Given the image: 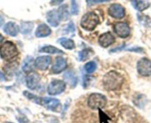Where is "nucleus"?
<instances>
[{
	"label": "nucleus",
	"mask_w": 151,
	"mask_h": 123,
	"mask_svg": "<svg viewBox=\"0 0 151 123\" xmlns=\"http://www.w3.org/2000/svg\"><path fill=\"white\" fill-rule=\"evenodd\" d=\"M123 76L115 70H111L106 73L103 77V86L107 91H115L122 85Z\"/></svg>",
	"instance_id": "obj_1"
},
{
	"label": "nucleus",
	"mask_w": 151,
	"mask_h": 123,
	"mask_svg": "<svg viewBox=\"0 0 151 123\" xmlns=\"http://www.w3.org/2000/svg\"><path fill=\"white\" fill-rule=\"evenodd\" d=\"M30 100L33 101L35 103L42 105L43 107L52 111H58L60 107V102L59 99L55 98L49 97H40L32 94L30 97Z\"/></svg>",
	"instance_id": "obj_2"
},
{
	"label": "nucleus",
	"mask_w": 151,
	"mask_h": 123,
	"mask_svg": "<svg viewBox=\"0 0 151 123\" xmlns=\"http://www.w3.org/2000/svg\"><path fill=\"white\" fill-rule=\"evenodd\" d=\"M99 18L98 15H96L93 12L87 13L82 17L80 22L81 27L88 31L94 30L99 24Z\"/></svg>",
	"instance_id": "obj_3"
},
{
	"label": "nucleus",
	"mask_w": 151,
	"mask_h": 123,
	"mask_svg": "<svg viewBox=\"0 0 151 123\" xmlns=\"http://www.w3.org/2000/svg\"><path fill=\"white\" fill-rule=\"evenodd\" d=\"M19 54L17 46L11 41H6L0 47V56L5 60H11Z\"/></svg>",
	"instance_id": "obj_4"
},
{
	"label": "nucleus",
	"mask_w": 151,
	"mask_h": 123,
	"mask_svg": "<svg viewBox=\"0 0 151 123\" xmlns=\"http://www.w3.org/2000/svg\"><path fill=\"white\" fill-rule=\"evenodd\" d=\"M106 104H107V98L101 94H92L88 97V105L93 110L101 109L105 107Z\"/></svg>",
	"instance_id": "obj_5"
},
{
	"label": "nucleus",
	"mask_w": 151,
	"mask_h": 123,
	"mask_svg": "<svg viewBox=\"0 0 151 123\" xmlns=\"http://www.w3.org/2000/svg\"><path fill=\"white\" fill-rule=\"evenodd\" d=\"M66 88V84L64 81L54 79L51 81L47 87V93L50 96H56L64 92Z\"/></svg>",
	"instance_id": "obj_6"
},
{
	"label": "nucleus",
	"mask_w": 151,
	"mask_h": 123,
	"mask_svg": "<svg viewBox=\"0 0 151 123\" xmlns=\"http://www.w3.org/2000/svg\"><path fill=\"white\" fill-rule=\"evenodd\" d=\"M137 70L141 76H151V61L147 58L141 59L137 63Z\"/></svg>",
	"instance_id": "obj_7"
},
{
	"label": "nucleus",
	"mask_w": 151,
	"mask_h": 123,
	"mask_svg": "<svg viewBox=\"0 0 151 123\" xmlns=\"http://www.w3.org/2000/svg\"><path fill=\"white\" fill-rule=\"evenodd\" d=\"M40 83V76L36 72H29L26 76V85L30 90H36Z\"/></svg>",
	"instance_id": "obj_8"
},
{
	"label": "nucleus",
	"mask_w": 151,
	"mask_h": 123,
	"mask_svg": "<svg viewBox=\"0 0 151 123\" xmlns=\"http://www.w3.org/2000/svg\"><path fill=\"white\" fill-rule=\"evenodd\" d=\"M113 29L116 34L121 38H127L130 33L128 24L125 22H116L113 25Z\"/></svg>",
	"instance_id": "obj_9"
},
{
	"label": "nucleus",
	"mask_w": 151,
	"mask_h": 123,
	"mask_svg": "<svg viewBox=\"0 0 151 123\" xmlns=\"http://www.w3.org/2000/svg\"><path fill=\"white\" fill-rule=\"evenodd\" d=\"M108 14L110 17L115 19H122L124 17V8L119 4H113L108 8Z\"/></svg>",
	"instance_id": "obj_10"
},
{
	"label": "nucleus",
	"mask_w": 151,
	"mask_h": 123,
	"mask_svg": "<svg viewBox=\"0 0 151 123\" xmlns=\"http://www.w3.org/2000/svg\"><path fill=\"white\" fill-rule=\"evenodd\" d=\"M67 68V61L65 58L62 56H58L55 59L53 66L51 68V72L55 74L60 73L65 70Z\"/></svg>",
	"instance_id": "obj_11"
},
{
	"label": "nucleus",
	"mask_w": 151,
	"mask_h": 123,
	"mask_svg": "<svg viewBox=\"0 0 151 123\" xmlns=\"http://www.w3.org/2000/svg\"><path fill=\"white\" fill-rule=\"evenodd\" d=\"M51 63V58L49 56H41L35 59V66L42 70H47Z\"/></svg>",
	"instance_id": "obj_12"
},
{
	"label": "nucleus",
	"mask_w": 151,
	"mask_h": 123,
	"mask_svg": "<svg viewBox=\"0 0 151 123\" xmlns=\"http://www.w3.org/2000/svg\"><path fill=\"white\" fill-rule=\"evenodd\" d=\"M115 42V37L110 32L102 34L99 38V43L103 47H107Z\"/></svg>",
	"instance_id": "obj_13"
},
{
	"label": "nucleus",
	"mask_w": 151,
	"mask_h": 123,
	"mask_svg": "<svg viewBox=\"0 0 151 123\" xmlns=\"http://www.w3.org/2000/svg\"><path fill=\"white\" fill-rule=\"evenodd\" d=\"M46 19H47V22L53 27H57L61 21L59 12L56 10L48 11L46 14Z\"/></svg>",
	"instance_id": "obj_14"
},
{
	"label": "nucleus",
	"mask_w": 151,
	"mask_h": 123,
	"mask_svg": "<svg viewBox=\"0 0 151 123\" xmlns=\"http://www.w3.org/2000/svg\"><path fill=\"white\" fill-rule=\"evenodd\" d=\"M64 79H65V82L69 84L70 86L72 88H75L77 85L78 82V78L76 74L73 70H68L64 74Z\"/></svg>",
	"instance_id": "obj_15"
},
{
	"label": "nucleus",
	"mask_w": 151,
	"mask_h": 123,
	"mask_svg": "<svg viewBox=\"0 0 151 123\" xmlns=\"http://www.w3.org/2000/svg\"><path fill=\"white\" fill-rule=\"evenodd\" d=\"M19 27L16 23L9 22L6 23L4 27V32L8 35L11 36V37H16L19 34Z\"/></svg>",
	"instance_id": "obj_16"
},
{
	"label": "nucleus",
	"mask_w": 151,
	"mask_h": 123,
	"mask_svg": "<svg viewBox=\"0 0 151 123\" xmlns=\"http://www.w3.org/2000/svg\"><path fill=\"white\" fill-rule=\"evenodd\" d=\"M51 34V30L46 24H41L37 27L35 33V35L38 38L48 37Z\"/></svg>",
	"instance_id": "obj_17"
},
{
	"label": "nucleus",
	"mask_w": 151,
	"mask_h": 123,
	"mask_svg": "<svg viewBox=\"0 0 151 123\" xmlns=\"http://www.w3.org/2000/svg\"><path fill=\"white\" fill-rule=\"evenodd\" d=\"M133 8L139 11H143L150 7L149 0H131Z\"/></svg>",
	"instance_id": "obj_18"
},
{
	"label": "nucleus",
	"mask_w": 151,
	"mask_h": 123,
	"mask_svg": "<svg viewBox=\"0 0 151 123\" xmlns=\"http://www.w3.org/2000/svg\"><path fill=\"white\" fill-rule=\"evenodd\" d=\"M35 67V61L32 56H27L22 64V70L24 72H31Z\"/></svg>",
	"instance_id": "obj_19"
},
{
	"label": "nucleus",
	"mask_w": 151,
	"mask_h": 123,
	"mask_svg": "<svg viewBox=\"0 0 151 123\" xmlns=\"http://www.w3.org/2000/svg\"><path fill=\"white\" fill-rule=\"evenodd\" d=\"M59 42L62 47H64L67 50H73L75 48V43L70 39L61 38L59 40Z\"/></svg>",
	"instance_id": "obj_20"
},
{
	"label": "nucleus",
	"mask_w": 151,
	"mask_h": 123,
	"mask_svg": "<svg viewBox=\"0 0 151 123\" xmlns=\"http://www.w3.org/2000/svg\"><path fill=\"white\" fill-rule=\"evenodd\" d=\"M40 52L52 53V54H56V53L62 54V53H63V51H62V50L56 48V47L52 45H46V46H44V47H41V48L40 49Z\"/></svg>",
	"instance_id": "obj_21"
},
{
	"label": "nucleus",
	"mask_w": 151,
	"mask_h": 123,
	"mask_svg": "<svg viewBox=\"0 0 151 123\" xmlns=\"http://www.w3.org/2000/svg\"><path fill=\"white\" fill-rule=\"evenodd\" d=\"M33 23L31 22H23L20 25L21 33L23 34H30L33 28Z\"/></svg>",
	"instance_id": "obj_22"
},
{
	"label": "nucleus",
	"mask_w": 151,
	"mask_h": 123,
	"mask_svg": "<svg viewBox=\"0 0 151 123\" xmlns=\"http://www.w3.org/2000/svg\"><path fill=\"white\" fill-rule=\"evenodd\" d=\"M58 12H59L61 20L66 21L69 19V11H68V7L67 5H64L59 7Z\"/></svg>",
	"instance_id": "obj_23"
},
{
	"label": "nucleus",
	"mask_w": 151,
	"mask_h": 123,
	"mask_svg": "<svg viewBox=\"0 0 151 123\" xmlns=\"http://www.w3.org/2000/svg\"><path fill=\"white\" fill-rule=\"evenodd\" d=\"M93 50L90 48H85L83 49L82 51L79 52V60L82 61V62H84V61L87 60L88 59H89L93 54Z\"/></svg>",
	"instance_id": "obj_24"
},
{
	"label": "nucleus",
	"mask_w": 151,
	"mask_h": 123,
	"mask_svg": "<svg viewBox=\"0 0 151 123\" xmlns=\"http://www.w3.org/2000/svg\"><path fill=\"white\" fill-rule=\"evenodd\" d=\"M96 63L93 61H91V62H88L87 64H85V70L88 73H92L96 70Z\"/></svg>",
	"instance_id": "obj_25"
},
{
	"label": "nucleus",
	"mask_w": 151,
	"mask_h": 123,
	"mask_svg": "<svg viewBox=\"0 0 151 123\" xmlns=\"http://www.w3.org/2000/svg\"><path fill=\"white\" fill-rule=\"evenodd\" d=\"M71 14L73 15H77L79 14V5L77 0H71Z\"/></svg>",
	"instance_id": "obj_26"
},
{
	"label": "nucleus",
	"mask_w": 151,
	"mask_h": 123,
	"mask_svg": "<svg viewBox=\"0 0 151 123\" xmlns=\"http://www.w3.org/2000/svg\"><path fill=\"white\" fill-rule=\"evenodd\" d=\"M66 31L67 33H73L74 31H75V26H74L73 23L72 22H70V24H68V27H67L66 28Z\"/></svg>",
	"instance_id": "obj_27"
},
{
	"label": "nucleus",
	"mask_w": 151,
	"mask_h": 123,
	"mask_svg": "<svg viewBox=\"0 0 151 123\" xmlns=\"http://www.w3.org/2000/svg\"><path fill=\"white\" fill-rule=\"evenodd\" d=\"M108 1H110V0H87V3L88 4L89 6H91L96 2H108Z\"/></svg>",
	"instance_id": "obj_28"
},
{
	"label": "nucleus",
	"mask_w": 151,
	"mask_h": 123,
	"mask_svg": "<svg viewBox=\"0 0 151 123\" xmlns=\"http://www.w3.org/2000/svg\"><path fill=\"white\" fill-rule=\"evenodd\" d=\"M138 17H139V21H140L141 23H147V19L149 20L148 17H146V16L145 17V19L143 18V15L142 16L138 15Z\"/></svg>",
	"instance_id": "obj_29"
},
{
	"label": "nucleus",
	"mask_w": 151,
	"mask_h": 123,
	"mask_svg": "<svg viewBox=\"0 0 151 123\" xmlns=\"http://www.w3.org/2000/svg\"><path fill=\"white\" fill-rule=\"evenodd\" d=\"M18 121L20 123H30L29 120L27 119L26 117H21L18 118Z\"/></svg>",
	"instance_id": "obj_30"
},
{
	"label": "nucleus",
	"mask_w": 151,
	"mask_h": 123,
	"mask_svg": "<svg viewBox=\"0 0 151 123\" xmlns=\"http://www.w3.org/2000/svg\"><path fill=\"white\" fill-rule=\"evenodd\" d=\"M64 0H50V5H53V6H55V5H59Z\"/></svg>",
	"instance_id": "obj_31"
},
{
	"label": "nucleus",
	"mask_w": 151,
	"mask_h": 123,
	"mask_svg": "<svg viewBox=\"0 0 151 123\" xmlns=\"http://www.w3.org/2000/svg\"><path fill=\"white\" fill-rule=\"evenodd\" d=\"M128 50H130V51H135V52H137V53H139V52H142V50H143V49L141 48V47H133V48L128 49Z\"/></svg>",
	"instance_id": "obj_32"
},
{
	"label": "nucleus",
	"mask_w": 151,
	"mask_h": 123,
	"mask_svg": "<svg viewBox=\"0 0 151 123\" xmlns=\"http://www.w3.org/2000/svg\"><path fill=\"white\" fill-rule=\"evenodd\" d=\"M4 22H5V19H4L3 17L0 16V27H2V24H4Z\"/></svg>",
	"instance_id": "obj_33"
},
{
	"label": "nucleus",
	"mask_w": 151,
	"mask_h": 123,
	"mask_svg": "<svg viewBox=\"0 0 151 123\" xmlns=\"http://www.w3.org/2000/svg\"><path fill=\"white\" fill-rule=\"evenodd\" d=\"M4 80H5V76H4V74L2 72L0 71V82H2V81Z\"/></svg>",
	"instance_id": "obj_34"
},
{
	"label": "nucleus",
	"mask_w": 151,
	"mask_h": 123,
	"mask_svg": "<svg viewBox=\"0 0 151 123\" xmlns=\"http://www.w3.org/2000/svg\"><path fill=\"white\" fill-rule=\"evenodd\" d=\"M2 40H3V37H2V36L0 34V43L2 42Z\"/></svg>",
	"instance_id": "obj_35"
},
{
	"label": "nucleus",
	"mask_w": 151,
	"mask_h": 123,
	"mask_svg": "<svg viewBox=\"0 0 151 123\" xmlns=\"http://www.w3.org/2000/svg\"><path fill=\"white\" fill-rule=\"evenodd\" d=\"M5 123H13V122H5Z\"/></svg>",
	"instance_id": "obj_36"
}]
</instances>
